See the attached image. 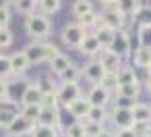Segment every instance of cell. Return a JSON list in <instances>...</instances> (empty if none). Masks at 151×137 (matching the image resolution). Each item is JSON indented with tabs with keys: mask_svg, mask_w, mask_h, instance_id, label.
Instances as JSON below:
<instances>
[{
	"mask_svg": "<svg viewBox=\"0 0 151 137\" xmlns=\"http://www.w3.org/2000/svg\"><path fill=\"white\" fill-rule=\"evenodd\" d=\"M50 29H52V23H50V19L44 17V15H35V13H33V15H29L27 21H25V31H27L35 42L48 38V36H50Z\"/></svg>",
	"mask_w": 151,
	"mask_h": 137,
	"instance_id": "cell-1",
	"label": "cell"
},
{
	"mask_svg": "<svg viewBox=\"0 0 151 137\" xmlns=\"http://www.w3.org/2000/svg\"><path fill=\"white\" fill-rule=\"evenodd\" d=\"M85 33H87V31H85L79 23H68V25H64V29H62V42H64L66 46H70V48H79V44L83 42Z\"/></svg>",
	"mask_w": 151,
	"mask_h": 137,
	"instance_id": "cell-2",
	"label": "cell"
},
{
	"mask_svg": "<svg viewBox=\"0 0 151 137\" xmlns=\"http://www.w3.org/2000/svg\"><path fill=\"white\" fill-rule=\"evenodd\" d=\"M108 50H112V52H114L116 56H120V58L128 56V54H130V36H128L124 29H118V31L114 33L112 46H110Z\"/></svg>",
	"mask_w": 151,
	"mask_h": 137,
	"instance_id": "cell-3",
	"label": "cell"
},
{
	"mask_svg": "<svg viewBox=\"0 0 151 137\" xmlns=\"http://www.w3.org/2000/svg\"><path fill=\"white\" fill-rule=\"evenodd\" d=\"M124 19H126V17H122V15L116 11V7H114V4H112V7H108V9L99 15V23H101V25H106V27H110L112 31L122 29V27H124Z\"/></svg>",
	"mask_w": 151,
	"mask_h": 137,
	"instance_id": "cell-4",
	"label": "cell"
},
{
	"mask_svg": "<svg viewBox=\"0 0 151 137\" xmlns=\"http://www.w3.org/2000/svg\"><path fill=\"white\" fill-rule=\"evenodd\" d=\"M56 96H58V102L60 104L68 106L77 98H81V87H79V83H62L60 89H56Z\"/></svg>",
	"mask_w": 151,
	"mask_h": 137,
	"instance_id": "cell-5",
	"label": "cell"
},
{
	"mask_svg": "<svg viewBox=\"0 0 151 137\" xmlns=\"http://www.w3.org/2000/svg\"><path fill=\"white\" fill-rule=\"evenodd\" d=\"M33 123H29V120H25L23 116H15V120L9 125V129H6V135L9 137H23V135H29L31 131H33Z\"/></svg>",
	"mask_w": 151,
	"mask_h": 137,
	"instance_id": "cell-6",
	"label": "cell"
},
{
	"mask_svg": "<svg viewBox=\"0 0 151 137\" xmlns=\"http://www.w3.org/2000/svg\"><path fill=\"white\" fill-rule=\"evenodd\" d=\"M46 46H48V44H44V42H33V44H29V46L23 50L25 56L29 58L31 67H33V65L46 62Z\"/></svg>",
	"mask_w": 151,
	"mask_h": 137,
	"instance_id": "cell-7",
	"label": "cell"
},
{
	"mask_svg": "<svg viewBox=\"0 0 151 137\" xmlns=\"http://www.w3.org/2000/svg\"><path fill=\"white\" fill-rule=\"evenodd\" d=\"M97 62L106 69V73H116L120 67H122V58L120 56H116L112 50H101L99 52V58H97Z\"/></svg>",
	"mask_w": 151,
	"mask_h": 137,
	"instance_id": "cell-8",
	"label": "cell"
},
{
	"mask_svg": "<svg viewBox=\"0 0 151 137\" xmlns=\"http://www.w3.org/2000/svg\"><path fill=\"white\" fill-rule=\"evenodd\" d=\"M112 123L118 127V131H122V129H132V127H134V120H132L130 108H114V112H112Z\"/></svg>",
	"mask_w": 151,
	"mask_h": 137,
	"instance_id": "cell-9",
	"label": "cell"
},
{
	"mask_svg": "<svg viewBox=\"0 0 151 137\" xmlns=\"http://www.w3.org/2000/svg\"><path fill=\"white\" fill-rule=\"evenodd\" d=\"M9 60H11L13 75H17V77L25 75V73L29 71V67H31V62H29V58L25 56V52H23V50H21V52H13V54L9 56Z\"/></svg>",
	"mask_w": 151,
	"mask_h": 137,
	"instance_id": "cell-10",
	"label": "cell"
},
{
	"mask_svg": "<svg viewBox=\"0 0 151 137\" xmlns=\"http://www.w3.org/2000/svg\"><path fill=\"white\" fill-rule=\"evenodd\" d=\"M81 75H83L89 83L97 85V83L101 81V77L106 75V69H104L97 60H91V62H87V65H85V69H81Z\"/></svg>",
	"mask_w": 151,
	"mask_h": 137,
	"instance_id": "cell-11",
	"label": "cell"
},
{
	"mask_svg": "<svg viewBox=\"0 0 151 137\" xmlns=\"http://www.w3.org/2000/svg\"><path fill=\"white\" fill-rule=\"evenodd\" d=\"M44 89H42V83L40 81H33V83H27L23 96H21V106H29V104H40V98H42Z\"/></svg>",
	"mask_w": 151,
	"mask_h": 137,
	"instance_id": "cell-12",
	"label": "cell"
},
{
	"mask_svg": "<svg viewBox=\"0 0 151 137\" xmlns=\"http://www.w3.org/2000/svg\"><path fill=\"white\" fill-rule=\"evenodd\" d=\"M35 125H44V127H52V129H60V110H58V108H42V112H40Z\"/></svg>",
	"mask_w": 151,
	"mask_h": 137,
	"instance_id": "cell-13",
	"label": "cell"
},
{
	"mask_svg": "<svg viewBox=\"0 0 151 137\" xmlns=\"http://www.w3.org/2000/svg\"><path fill=\"white\" fill-rule=\"evenodd\" d=\"M79 52L85 54V56H97V54L101 52V46H99V42L95 40V36H93L91 31L85 33L83 42L79 44Z\"/></svg>",
	"mask_w": 151,
	"mask_h": 137,
	"instance_id": "cell-14",
	"label": "cell"
},
{
	"mask_svg": "<svg viewBox=\"0 0 151 137\" xmlns=\"http://www.w3.org/2000/svg\"><path fill=\"white\" fill-rule=\"evenodd\" d=\"M68 108V112L75 116V118H81V120H85L87 118V114H89V110H91V104H89V100L87 98H77L73 104H68L66 106Z\"/></svg>",
	"mask_w": 151,
	"mask_h": 137,
	"instance_id": "cell-15",
	"label": "cell"
},
{
	"mask_svg": "<svg viewBox=\"0 0 151 137\" xmlns=\"http://www.w3.org/2000/svg\"><path fill=\"white\" fill-rule=\"evenodd\" d=\"M130 112H132L134 125H149V123H151V106H149V104L137 102V104L130 108Z\"/></svg>",
	"mask_w": 151,
	"mask_h": 137,
	"instance_id": "cell-16",
	"label": "cell"
},
{
	"mask_svg": "<svg viewBox=\"0 0 151 137\" xmlns=\"http://www.w3.org/2000/svg\"><path fill=\"white\" fill-rule=\"evenodd\" d=\"M87 100H89V104H91V106L106 108V104L110 102V94H108L106 89H101L99 85H93V87H91V91H89V96H87Z\"/></svg>",
	"mask_w": 151,
	"mask_h": 137,
	"instance_id": "cell-17",
	"label": "cell"
},
{
	"mask_svg": "<svg viewBox=\"0 0 151 137\" xmlns=\"http://www.w3.org/2000/svg\"><path fill=\"white\" fill-rule=\"evenodd\" d=\"M93 36H95V40L99 42V46H101V50H106V48H110L112 46V40H114V33L116 31H112L110 27H106V25H97L95 27V31H91Z\"/></svg>",
	"mask_w": 151,
	"mask_h": 137,
	"instance_id": "cell-18",
	"label": "cell"
},
{
	"mask_svg": "<svg viewBox=\"0 0 151 137\" xmlns=\"http://www.w3.org/2000/svg\"><path fill=\"white\" fill-rule=\"evenodd\" d=\"M114 7H116V11H118L122 17H134L137 11L141 9L139 0H116Z\"/></svg>",
	"mask_w": 151,
	"mask_h": 137,
	"instance_id": "cell-19",
	"label": "cell"
},
{
	"mask_svg": "<svg viewBox=\"0 0 151 137\" xmlns=\"http://www.w3.org/2000/svg\"><path fill=\"white\" fill-rule=\"evenodd\" d=\"M116 81H118V87L120 85H130V83H139L137 75H134V69L132 67H120L116 71Z\"/></svg>",
	"mask_w": 151,
	"mask_h": 137,
	"instance_id": "cell-20",
	"label": "cell"
},
{
	"mask_svg": "<svg viewBox=\"0 0 151 137\" xmlns=\"http://www.w3.org/2000/svg\"><path fill=\"white\" fill-rule=\"evenodd\" d=\"M132 60L139 69H151V48H137L132 54Z\"/></svg>",
	"mask_w": 151,
	"mask_h": 137,
	"instance_id": "cell-21",
	"label": "cell"
},
{
	"mask_svg": "<svg viewBox=\"0 0 151 137\" xmlns=\"http://www.w3.org/2000/svg\"><path fill=\"white\" fill-rule=\"evenodd\" d=\"M139 91H141V85H139V83H130V85H120V87H116L118 98H126V100H134V102H137V98H139Z\"/></svg>",
	"mask_w": 151,
	"mask_h": 137,
	"instance_id": "cell-22",
	"label": "cell"
},
{
	"mask_svg": "<svg viewBox=\"0 0 151 137\" xmlns=\"http://www.w3.org/2000/svg\"><path fill=\"white\" fill-rule=\"evenodd\" d=\"M70 67V58L66 56V54H58V56H54L52 60H50V69H52V73H56V75H60L64 69H68Z\"/></svg>",
	"mask_w": 151,
	"mask_h": 137,
	"instance_id": "cell-23",
	"label": "cell"
},
{
	"mask_svg": "<svg viewBox=\"0 0 151 137\" xmlns=\"http://www.w3.org/2000/svg\"><path fill=\"white\" fill-rule=\"evenodd\" d=\"M40 112H42V106L40 104H29V106H21V112H19V116H23L25 120H29V123H37V116H40Z\"/></svg>",
	"mask_w": 151,
	"mask_h": 137,
	"instance_id": "cell-24",
	"label": "cell"
},
{
	"mask_svg": "<svg viewBox=\"0 0 151 137\" xmlns=\"http://www.w3.org/2000/svg\"><path fill=\"white\" fill-rule=\"evenodd\" d=\"M58 77H60V81H62V83H79L81 69H79V67H75V65L70 62V67H68V69H64Z\"/></svg>",
	"mask_w": 151,
	"mask_h": 137,
	"instance_id": "cell-25",
	"label": "cell"
},
{
	"mask_svg": "<svg viewBox=\"0 0 151 137\" xmlns=\"http://www.w3.org/2000/svg\"><path fill=\"white\" fill-rule=\"evenodd\" d=\"M37 7H40V11L44 13V17H48V15H56V13L60 11L62 2H60V0H42Z\"/></svg>",
	"mask_w": 151,
	"mask_h": 137,
	"instance_id": "cell-26",
	"label": "cell"
},
{
	"mask_svg": "<svg viewBox=\"0 0 151 137\" xmlns=\"http://www.w3.org/2000/svg\"><path fill=\"white\" fill-rule=\"evenodd\" d=\"M79 21V25L87 31V29H93V27H97L99 25V15L95 13V11H91V13H87V15H83L81 19H77Z\"/></svg>",
	"mask_w": 151,
	"mask_h": 137,
	"instance_id": "cell-27",
	"label": "cell"
},
{
	"mask_svg": "<svg viewBox=\"0 0 151 137\" xmlns=\"http://www.w3.org/2000/svg\"><path fill=\"white\" fill-rule=\"evenodd\" d=\"M40 106H42V108H58L60 102H58L56 91H54V89H52V91H44L42 98H40Z\"/></svg>",
	"mask_w": 151,
	"mask_h": 137,
	"instance_id": "cell-28",
	"label": "cell"
},
{
	"mask_svg": "<svg viewBox=\"0 0 151 137\" xmlns=\"http://www.w3.org/2000/svg\"><path fill=\"white\" fill-rule=\"evenodd\" d=\"M91 11H93L91 0H77V2L73 4V15H75L77 19H81L83 15H87V13H91Z\"/></svg>",
	"mask_w": 151,
	"mask_h": 137,
	"instance_id": "cell-29",
	"label": "cell"
},
{
	"mask_svg": "<svg viewBox=\"0 0 151 137\" xmlns=\"http://www.w3.org/2000/svg\"><path fill=\"white\" fill-rule=\"evenodd\" d=\"M15 7H17V11L21 13V15H33L35 13V9H37V2L35 0H15Z\"/></svg>",
	"mask_w": 151,
	"mask_h": 137,
	"instance_id": "cell-30",
	"label": "cell"
},
{
	"mask_svg": "<svg viewBox=\"0 0 151 137\" xmlns=\"http://www.w3.org/2000/svg\"><path fill=\"white\" fill-rule=\"evenodd\" d=\"M101 89H106L108 94H112V91H116V87H118V81H116V73H106L104 77H101V81L97 83Z\"/></svg>",
	"mask_w": 151,
	"mask_h": 137,
	"instance_id": "cell-31",
	"label": "cell"
},
{
	"mask_svg": "<svg viewBox=\"0 0 151 137\" xmlns=\"http://www.w3.org/2000/svg\"><path fill=\"white\" fill-rule=\"evenodd\" d=\"M106 118H108V112H106V108H97V106H91V110H89V114H87V118H85V120L101 125V123H104Z\"/></svg>",
	"mask_w": 151,
	"mask_h": 137,
	"instance_id": "cell-32",
	"label": "cell"
},
{
	"mask_svg": "<svg viewBox=\"0 0 151 137\" xmlns=\"http://www.w3.org/2000/svg\"><path fill=\"white\" fill-rule=\"evenodd\" d=\"M29 137H58V129L44 127V125H35L33 131L29 133Z\"/></svg>",
	"mask_w": 151,
	"mask_h": 137,
	"instance_id": "cell-33",
	"label": "cell"
},
{
	"mask_svg": "<svg viewBox=\"0 0 151 137\" xmlns=\"http://www.w3.org/2000/svg\"><path fill=\"white\" fill-rule=\"evenodd\" d=\"M139 46L141 48H151V25H141L139 27Z\"/></svg>",
	"mask_w": 151,
	"mask_h": 137,
	"instance_id": "cell-34",
	"label": "cell"
},
{
	"mask_svg": "<svg viewBox=\"0 0 151 137\" xmlns=\"http://www.w3.org/2000/svg\"><path fill=\"white\" fill-rule=\"evenodd\" d=\"M11 75H13V69H11L9 56H2V54H0V79H2V81H9Z\"/></svg>",
	"mask_w": 151,
	"mask_h": 137,
	"instance_id": "cell-35",
	"label": "cell"
},
{
	"mask_svg": "<svg viewBox=\"0 0 151 137\" xmlns=\"http://www.w3.org/2000/svg\"><path fill=\"white\" fill-rule=\"evenodd\" d=\"M15 116H17V114H15L13 110H9V108H0V129L6 131L9 125L15 120Z\"/></svg>",
	"mask_w": 151,
	"mask_h": 137,
	"instance_id": "cell-36",
	"label": "cell"
},
{
	"mask_svg": "<svg viewBox=\"0 0 151 137\" xmlns=\"http://www.w3.org/2000/svg\"><path fill=\"white\" fill-rule=\"evenodd\" d=\"M101 129H104V127H101V125H97V123L83 120V131H85V137H97Z\"/></svg>",
	"mask_w": 151,
	"mask_h": 137,
	"instance_id": "cell-37",
	"label": "cell"
},
{
	"mask_svg": "<svg viewBox=\"0 0 151 137\" xmlns=\"http://www.w3.org/2000/svg\"><path fill=\"white\" fill-rule=\"evenodd\" d=\"M141 25H151V7H141L134 15Z\"/></svg>",
	"mask_w": 151,
	"mask_h": 137,
	"instance_id": "cell-38",
	"label": "cell"
},
{
	"mask_svg": "<svg viewBox=\"0 0 151 137\" xmlns=\"http://www.w3.org/2000/svg\"><path fill=\"white\" fill-rule=\"evenodd\" d=\"M13 44V33L9 27H0V48H9Z\"/></svg>",
	"mask_w": 151,
	"mask_h": 137,
	"instance_id": "cell-39",
	"label": "cell"
},
{
	"mask_svg": "<svg viewBox=\"0 0 151 137\" xmlns=\"http://www.w3.org/2000/svg\"><path fill=\"white\" fill-rule=\"evenodd\" d=\"M66 137H85V131H83V123H75L66 129Z\"/></svg>",
	"mask_w": 151,
	"mask_h": 137,
	"instance_id": "cell-40",
	"label": "cell"
},
{
	"mask_svg": "<svg viewBox=\"0 0 151 137\" xmlns=\"http://www.w3.org/2000/svg\"><path fill=\"white\" fill-rule=\"evenodd\" d=\"M58 54H60V50H58L54 44H48V46H46V62H50V60H52L54 56H58Z\"/></svg>",
	"mask_w": 151,
	"mask_h": 137,
	"instance_id": "cell-41",
	"label": "cell"
},
{
	"mask_svg": "<svg viewBox=\"0 0 151 137\" xmlns=\"http://www.w3.org/2000/svg\"><path fill=\"white\" fill-rule=\"evenodd\" d=\"M9 21H11L9 9H0V27H9Z\"/></svg>",
	"mask_w": 151,
	"mask_h": 137,
	"instance_id": "cell-42",
	"label": "cell"
},
{
	"mask_svg": "<svg viewBox=\"0 0 151 137\" xmlns=\"http://www.w3.org/2000/svg\"><path fill=\"white\" fill-rule=\"evenodd\" d=\"M116 137H139V133H137L134 127H132V129H122V131H118Z\"/></svg>",
	"mask_w": 151,
	"mask_h": 137,
	"instance_id": "cell-43",
	"label": "cell"
},
{
	"mask_svg": "<svg viewBox=\"0 0 151 137\" xmlns=\"http://www.w3.org/2000/svg\"><path fill=\"white\" fill-rule=\"evenodd\" d=\"M0 102H6V81L0 79Z\"/></svg>",
	"mask_w": 151,
	"mask_h": 137,
	"instance_id": "cell-44",
	"label": "cell"
},
{
	"mask_svg": "<svg viewBox=\"0 0 151 137\" xmlns=\"http://www.w3.org/2000/svg\"><path fill=\"white\" fill-rule=\"evenodd\" d=\"M97 137H116V133H112V131H108V129H101Z\"/></svg>",
	"mask_w": 151,
	"mask_h": 137,
	"instance_id": "cell-45",
	"label": "cell"
},
{
	"mask_svg": "<svg viewBox=\"0 0 151 137\" xmlns=\"http://www.w3.org/2000/svg\"><path fill=\"white\" fill-rule=\"evenodd\" d=\"M9 2L11 0H0V9H9Z\"/></svg>",
	"mask_w": 151,
	"mask_h": 137,
	"instance_id": "cell-46",
	"label": "cell"
},
{
	"mask_svg": "<svg viewBox=\"0 0 151 137\" xmlns=\"http://www.w3.org/2000/svg\"><path fill=\"white\" fill-rule=\"evenodd\" d=\"M99 2H101V4H106V7H112L116 0H99Z\"/></svg>",
	"mask_w": 151,
	"mask_h": 137,
	"instance_id": "cell-47",
	"label": "cell"
},
{
	"mask_svg": "<svg viewBox=\"0 0 151 137\" xmlns=\"http://www.w3.org/2000/svg\"><path fill=\"white\" fill-rule=\"evenodd\" d=\"M147 89H149V94H151V77L147 79Z\"/></svg>",
	"mask_w": 151,
	"mask_h": 137,
	"instance_id": "cell-48",
	"label": "cell"
},
{
	"mask_svg": "<svg viewBox=\"0 0 151 137\" xmlns=\"http://www.w3.org/2000/svg\"><path fill=\"white\" fill-rule=\"evenodd\" d=\"M35 2H37V4H40V2H42V0H35Z\"/></svg>",
	"mask_w": 151,
	"mask_h": 137,
	"instance_id": "cell-49",
	"label": "cell"
},
{
	"mask_svg": "<svg viewBox=\"0 0 151 137\" xmlns=\"http://www.w3.org/2000/svg\"><path fill=\"white\" fill-rule=\"evenodd\" d=\"M145 137H151V135H145Z\"/></svg>",
	"mask_w": 151,
	"mask_h": 137,
	"instance_id": "cell-50",
	"label": "cell"
}]
</instances>
